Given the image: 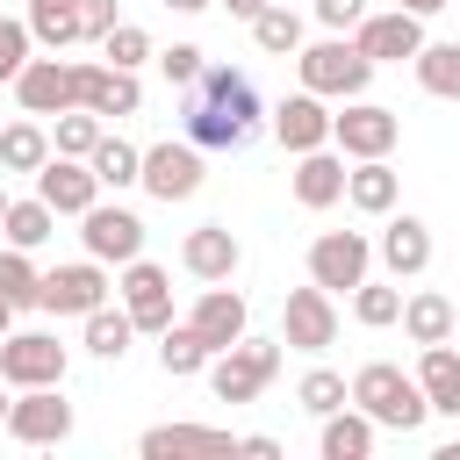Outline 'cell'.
Returning <instances> with one entry per match:
<instances>
[{
  "mask_svg": "<svg viewBox=\"0 0 460 460\" xmlns=\"http://www.w3.org/2000/svg\"><path fill=\"white\" fill-rule=\"evenodd\" d=\"M187 137L201 151H244L259 137V86L230 65H201V79L187 86Z\"/></svg>",
  "mask_w": 460,
  "mask_h": 460,
  "instance_id": "6da1fadb",
  "label": "cell"
},
{
  "mask_svg": "<svg viewBox=\"0 0 460 460\" xmlns=\"http://www.w3.org/2000/svg\"><path fill=\"white\" fill-rule=\"evenodd\" d=\"M352 402H359L381 431H417V424L431 417L424 381H417V374H402L395 359H367V367L352 374Z\"/></svg>",
  "mask_w": 460,
  "mask_h": 460,
  "instance_id": "7a4b0ae2",
  "label": "cell"
},
{
  "mask_svg": "<svg viewBox=\"0 0 460 460\" xmlns=\"http://www.w3.org/2000/svg\"><path fill=\"white\" fill-rule=\"evenodd\" d=\"M295 72H302V86L323 93V101H359L367 79H374V58H367L352 36H323V43L295 50Z\"/></svg>",
  "mask_w": 460,
  "mask_h": 460,
  "instance_id": "3957f363",
  "label": "cell"
},
{
  "mask_svg": "<svg viewBox=\"0 0 460 460\" xmlns=\"http://www.w3.org/2000/svg\"><path fill=\"white\" fill-rule=\"evenodd\" d=\"M273 374H280V345H273V338H237L230 352L208 359V388H216V402H252Z\"/></svg>",
  "mask_w": 460,
  "mask_h": 460,
  "instance_id": "277c9868",
  "label": "cell"
},
{
  "mask_svg": "<svg viewBox=\"0 0 460 460\" xmlns=\"http://www.w3.org/2000/svg\"><path fill=\"white\" fill-rule=\"evenodd\" d=\"M395 137H402V115L395 108H381V101H345L338 115H331V144L345 151V158H388L395 151Z\"/></svg>",
  "mask_w": 460,
  "mask_h": 460,
  "instance_id": "5b68a950",
  "label": "cell"
},
{
  "mask_svg": "<svg viewBox=\"0 0 460 460\" xmlns=\"http://www.w3.org/2000/svg\"><path fill=\"white\" fill-rule=\"evenodd\" d=\"M79 244H86V259H101V266H129V259H144V216L122 208V201H93V208L79 216Z\"/></svg>",
  "mask_w": 460,
  "mask_h": 460,
  "instance_id": "8992f818",
  "label": "cell"
},
{
  "mask_svg": "<svg viewBox=\"0 0 460 460\" xmlns=\"http://www.w3.org/2000/svg\"><path fill=\"white\" fill-rule=\"evenodd\" d=\"M14 101H22V115H65V108H79V58H29L22 72H14Z\"/></svg>",
  "mask_w": 460,
  "mask_h": 460,
  "instance_id": "52a82bcc",
  "label": "cell"
},
{
  "mask_svg": "<svg viewBox=\"0 0 460 460\" xmlns=\"http://www.w3.org/2000/svg\"><path fill=\"white\" fill-rule=\"evenodd\" d=\"M280 345H295V352H331L338 345V302H331V288H288V302H280Z\"/></svg>",
  "mask_w": 460,
  "mask_h": 460,
  "instance_id": "ba28073f",
  "label": "cell"
},
{
  "mask_svg": "<svg viewBox=\"0 0 460 460\" xmlns=\"http://www.w3.org/2000/svg\"><path fill=\"white\" fill-rule=\"evenodd\" d=\"M0 381L7 388H65V345L50 331H14L0 338Z\"/></svg>",
  "mask_w": 460,
  "mask_h": 460,
  "instance_id": "9c48e42d",
  "label": "cell"
},
{
  "mask_svg": "<svg viewBox=\"0 0 460 460\" xmlns=\"http://www.w3.org/2000/svg\"><path fill=\"white\" fill-rule=\"evenodd\" d=\"M367 266H374V237H367V230H323V237L309 244V280L331 288V295L359 288Z\"/></svg>",
  "mask_w": 460,
  "mask_h": 460,
  "instance_id": "30bf717a",
  "label": "cell"
},
{
  "mask_svg": "<svg viewBox=\"0 0 460 460\" xmlns=\"http://www.w3.org/2000/svg\"><path fill=\"white\" fill-rule=\"evenodd\" d=\"M108 266L101 259H72V266H58V273H43V288H36V309H50V316H93L101 302H108Z\"/></svg>",
  "mask_w": 460,
  "mask_h": 460,
  "instance_id": "8fae6325",
  "label": "cell"
},
{
  "mask_svg": "<svg viewBox=\"0 0 460 460\" xmlns=\"http://www.w3.org/2000/svg\"><path fill=\"white\" fill-rule=\"evenodd\" d=\"M7 438L22 446H65L72 438V402L58 388H14L7 402Z\"/></svg>",
  "mask_w": 460,
  "mask_h": 460,
  "instance_id": "7c38bea8",
  "label": "cell"
},
{
  "mask_svg": "<svg viewBox=\"0 0 460 460\" xmlns=\"http://www.w3.org/2000/svg\"><path fill=\"white\" fill-rule=\"evenodd\" d=\"M151 201H187L201 187V144L180 137V144H151L144 151V180H137Z\"/></svg>",
  "mask_w": 460,
  "mask_h": 460,
  "instance_id": "4fadbf2b",
  "label": "cell"
},
{
  "mask_svg": "<svg viewBox=\"0 0 460 460\" xmlns=\"http://www.w3.org/2000/svg\"><path fill=\"white\" fill-rule=\"evenodd\" d=\"M115 295H122V309L137 316V331H165V323H172V273H165V266L129 259L122 280H115Z\"/></svg>",
  "mask_w": 460,
  "mask_h": 460,
  "instance_id": "5bb4252c",
  "label": "cell"
},
{
  "mask_svg": "<svg viewBox=\"0 0 460 460\" xmlns=\"http://www.w3.org/2000/svg\"><path fill=\"white\" fill-rule=\"evenodd\" d=\"M352 43H359L374 65H402V58H417V50H424V14H410V7L367 14V22L352 29Z\"/></svg>",
  "mask_w": 460,
  "mask_h": 460,
  "instance_id": "9a60e30c",
  "label": "cell"
},
{
  "mask_svg": "<svg viewBox=\"0 0 460 460\" xmlns=\"http://www.w3.org/2000/svg\"><path fill=\"white\" fill-rule=\"evenodd\" d=\"M36 194H43L58 216H86V208L101 201V172H93L86 158H65V151H50V158H43V172H36Z\"/></svg>",
  "mask_w": 460,
  "mask_h": 460,
  "instance_id": "2e32d148",
  "label": "cell"
},
{
  "mask_svg": "<svg viewBox=\"0 0 460 460\" xmlns=\"http://www.w3.org/2000/svg\"><path fill=\"white\" fill-rule=\"evenodd\" d=\"M187 323L201 331V345H208V352H230V345L244 338V295H237L230 280H208V288L194 295Z\"/></svg>",
  "mask_w": 460,
  "mask_h": 460,
  "instance_id": "e0dca14e",
  "label": "cell"
},
{
  "mask_svg": "<svg viewBox=\"0 0 460 460\" xmlns=\"http://www.w3.org/2000/svg\"><path fill=\"white\" fill-rule=\"evenodd\" d=\"M273 137H280V151H295V158H302V151H323V144H331V108H323V93H309V86L288 93V101L273 108Z\"/></svg>",
  "mask_w": 460,
  "mask_h": 460,
  "instance_id": "ac0fdd59",
  "label": "cell"
},
{
  "mask_svg": "<svg viewBox=\"0 0 460 460\" xmlns=\"http://www.w3.org/2000/svg\"><path fill=\"white\" fill-rule=\"evenodd\" d=\"M79 108L122 122V115L144 108V86H137V72H122V65H79Z\"/></svg>",
  "mask_w": 460,
  "mask_h": 460,
  "instance_id": "d6986e66",
  "label": "cell"
},
{
  "mask_svg": "<svg viewBox=\"0 0 460 460\" xmlns=\"http://www.w3.org/2000/svg\"><path fill=\"white\" fill-rule=\"evenodd\" d=\"M381 266L395 273V280H417L424 266H431V223L424 216H388V230H381Z\"/></svg>",
  "mask_w": 460,
  "mask_h": 460,
  "instance_id": "ffe728a7",
  "label": "cell"
},
{
  "mask_svg": "<svg viewBox=\"0 0 460 460\" xmlns=\"http://www.w3.org/2000/svg\"><path fill=\"white\" fill-rule=\"evenodd\" d=\"M180 266H187L194 280H230V273L244 266V252H237L230 223H201V230H187V244H180Z\"/></svg>",
  "mask_w": 460,
  "mask_h": 460,
  "instance_id": "44dd1931",
  "label": "cell"
},
{
  "mask_svg": "<svg viewBox=\"0 0 460 460\" xmlns=\"http://www.w3.org/2000/svg\"><path fill=\"white\" fill-rule=\"evenodd\" d=\"M345 172H352L345 151H331V144H323V151H302V158H295V201H302V208L345 201Z\"/></svg>",
  "mask_w": 460,
  "mask_h": 460,
  "instance_id": "7402d4cb",
  "label": "cell"
},
{
  "mask_svg": "<svg viewBox=\"0 0 460 460\" xmlns=\"http://www.w3.org/2000/svg\"><path fill=\"white\" fill-rule=\"evenodd\" d=\"M417 381H424V395H431V417H460V345H453V338H446V345H424Z\"/></svg>",
  "mask_w": 460,
  "mask_h": 460,
  "instance_id": "603a6c76",
  "label": "cell"
},
{
  "mask_svg": "<svg viewBox=\"0 0 460 460\" xmlns=\"http://www.w3.org/2000/svg\"><path fill=\"white\" fill-rule=\"evenodd\" d=\"M395 165L388 158H352V172H345V201L359 208V216H388L395 208Z\"/></svg>",
  "mask_w": 460,
  "mask_h": 460,
  "instance_id": "cb8c5ba5",
  "label": "cell"
},
{
  "mask_svg": "<svg viewBox=\"0 0 460 460\" xmlns=\"http://www.w3.org/2000/svg\"><path fill=\"white\" fill-rule=\"evenodd\" d=\"M453 323H460V309H453L438 288L402 295V331H410V345H446V338H453Z\"/></svg>",
  "mask_w": 460,
  "mask_h": 460,
  "instance_id": "d4e9b609",
  "label": "cell"
},
{
  "mask_svg": "<svg viewBox=\"0 0 460 460\" xmlns=\"http://www.w3.org/2000/svg\"><path fill=\"white\" fill-rule=\"evenodd\" d=\"M374 431H381V424L352 402V410H331V417H323V438H316V446H323V460H367V453H374Z\"/></svg>",
  "mask_w": 460,
  "mask_h": 460,
  "instance_id": "484cf974",
  "label": "cell"
},
{
  "mask_svg": "<svg viewBox=\"0 0 460 460\" xmlns=\"http://www.w3.org/2000/svg\"><path fill=\"white\" fill-rule=\"evenodd\" d=\"M137 446H144L151 460H158V453H237V438L216 431V424H151Z\"/></svg>",
  "mask_w": 460,
  "mask_h": 460,
  "instance_id": "4316f807",
  "label": "cell"
},
{
  "mask_svg": "<svg viewBox=\"0 0 460 460\" xmlns=\"http://www.w3.org/2000/svg\"><path fill=\"white\" fill-rule=\"evenodd\" d=\"M58 144H50V129L29 115V122H0V172H43V158H50Z\"/></svg>",
  "mask_w": 460,
  "mask_h": 460,
  "instance_id": "83f0119b",
  "label": "cell"
},
{
  "mask_svg": "<svg viewBox=\"0 0 460 460\" xmlns=\"http://www.w3.org/2000/svg\"><path fill=\"white\" fill-rule=\"evenodd\" d=\"M208 359H216V352L201 345V331H194V323H165V331H158V367H165L172 381L208 374Z\"/></svg>",
  "mask_w": 460,
  "mask_h": 460,
  "instance_id": "f1b7e54d",
  "label": "cell"
},
{
  "mask_svg": "<svg viewBox=\"0 0 460 460\" xmlns=\"http://www.w3.org/2000/svg\"><path fill=\"white\" fill-rule=\"evenodd\" d=\"M29 36H36L43 50L79 43V36H86V29H79V0H29Z\"/></svg>",
  "mask_w": 460,
  "mask_h": 460,
  "instance_id": "f546056e",
  "label": "cell"
},
{
  "mask_svg": "<svg viewBox=\"0 0 460 460\" xmlns=\"http://www.w3.org/2000/svg\"><path fill=\"white\" fill-rule=\"evenodd\" d=\"M410 65H417V86L431 101H460V43H424Z\"/></svg>",
  "mask_w": 460,
  "mask_h": 460,
  "instance_id": "4dcf8cb0",
  "label": "cell"
},
{
  "mask_svg": "<svg viewBox=\"0 0 460 460\" xmlns=\"http://www.w3.org/2000/svg\"><path fill=\"white\" fill-rule=\"evenodd\" d=\"M252 43H259L266 58H295V50H302V14H295V7H273V0H266V7L252 14Z\"/></svg>",
  "mask_w": 460,
  "mask_h": 460,
  "instance_id": "1f68e13d",
  "label": "cell"
},
{
  "mask_svg": "<svg viewBox=\"0 0 460 460\" xmlns=\"http://www.w3.org/2000/svg\"><path fill=\"white\" fill-rule=\"evenodd\" d=\"M50 230H58V208H50L43 194H29V201H7V223H0V237H7V244L36 252V244H43Z\"/></svg>",
  "mask_w": 460,
  "mask_h": 460,
  "instance_id": "d6a6232c",
  "label": "cell"
},
{
  "mask_svg": "<svg viewBox=\"0 0 460 460\" xmlns=\"http://www.w3.org/2000/svg\"><path fill=\"white\" fill-rule=\"evenodd\" d=\"M79 323H86V352H93V359H122L129 338H137V316H129V309H108V302H101L93 316H79Z\"/></svg>",
  "mask_w": 460,
  "mask_h": 460,
  "instance_id": "836d02e7",
  "label": "cell"
},
{
  "mask_svg": "<svg viewBox=\"0 0 460 460\" xmlns=\"http://www.w3.org/2000/svg\"><path fill=\"white\" fill-rule=\"evenodd\" d=\"M86 165H93V172H101V187H115V194L144 180V151H137V144H122V137H101Z\"/></svg>",
  "mask_w": 460,
  "mask_h": 460,
  "instance_id": "e575fe53",
  "label": "cell"
},
{
  "mask_svg": "<svg viewBox=\"0 0 460 460\" xmlns=\"http://www.w3.org/2000/svg\"><path fill=\"white\" fill-rule=\"evenodd\" d=\"M295 402H302L309 417H331V410H345V402H352V381H345V374H331V367H309V374L295 381Z\"/></svg>",
  "mask_w": 460,
  "mask_h": 460,
  "instance_id": "d590c367",
  "label": "cell"
},
{
  "mask_svg": "<svg viewBox=\"0 0 460 460\" xmlns=\"http://www.w3.org/2000/svg\"><path fill=\"white\" fill-rule=\"evenodd\" d=\"M352 316H359L367 331L402 323V288H388V280H359V288H352Z\"/></svg>",
  "mask_w": 460,
  "mask_h": 460,
  "instance_id": "8d00e7d4",
  "label": "cell"
},
{
  "mask_svg": "<svg viewBox=\"0 0 460 460\" xmlns=\"http://www.w3.org/2000/svg\"><path fill=\"white\" fill-rule=\"evenodd\" d=\"M108 129H101V115L93 108H65L58 115V129H50V144L65 151V158H93V144H101Z\"/></svg>",
  "mask_w": 460,
  "mask_h": 460,
  "instance_id": "74e56055",
  "label": "cell"
},
{
  "mask_svg": "<svg viewBox=\"0 0 460 460\" xmlns=\"http://www.w3.org/2000/svg\"><path fill=\"white\" fill-rule=\"evenodd\" d=\"M36 288H43L36 259H29L22 244H0V295H7L14 309H29V302H36Z\"/></svg>",
  "mask_w": 460,
  "mask_h": 460,
  "instance_id": "f35d334b",
  "label": "cell"
},
{
  "mask_svg": "<svg viewBox=\"0 0 460 460\" xmlns=\"http://www.w3.org/2000/svg\"><path fill=\"white\" fill-rule=\"evenodd\" d=\"M101 58H108V65H122V72H137V65H144V58H158V50H151V36H144L137 22H115V29L101 36Z\"/></svg>",
  "mask_w": 460,
  "mask_h": 460,
  "instance_id": "ab89813d",
  "label": "cell"
},
{
  "mask_svg": "<svg viewBox=\"0 0 460 460\" xmlns=\"http://www.w3.org/2000/svg\"><path fill=\"white\" fill-rule=\"evenodd\" d=\"M29 50H36L29 22H7V14H0V86H14V72L29 65Z\"/></svg>",
  "mask_w": 460,
  "mask_h": 460,
  "instance_id": "60d3db41",
  "label": "cell"
},
{
  "mask_svg": "<svg viewBox=\"0 0 460 460\" xmlns=\"http://www.w3.org/2000/svg\"><path fill=\"white\" fill-rule=\"evenodd\" d=\"M158 72H165V79L187 93V86L201 79V43H172V50H158Z\"/></svg>",
  "mask_w": 460,
  "mask_h": 460,
  "instance_id": "b9f144b4",
  "label": "cell"
},
{
  "mask_svg": "<svg viewBox=\"0 0 460 460\" xmlns=\"http://www.w3.org/2000/svg\"><path fill=\"white\" fill-rule=\"evenodd\" d=\"M316 22H323L331 36H345V29L367 22V0H316Z\"/></svg>",
  "mask_w": 460,
  "mask_h": 460,
  "instance_id": "7bdbcfd3",
  "label": "cell"
},
{
  "mask_svg": "<svg viewBox=\"0 0 460 460\" xmlns=\"http://www.w3.org/2000/svg\"><path fill=\"white\" fill-rule=\"evenodd\" d=\"M115 22H122V14H115V0H79V29H86L93 43H101V36L115 29Z\"/></svg>",
  "mask_w": 460,
  "mask_h": 460,
  "instance_id": "ee69618b",
  "label": "cell"
},
{
  "mask_svg": "<svg viewBox=\"0 0 460 460\" xmlns=\"http://www.w3.org/2000/svg\"><path fill=\"white\" fill-rule=\"evenodd\" d=\"M237 453H252V460H273V453H280V446H273V438H266V431H252V438H237Z\"/></svg>",
  "mask_w": 460,
  "mask_h": 460,
  "instance_id": "f6af8a7d",
  "label": "cell"
},
{
  "mask_svg": "<svg viewBox=\"0 0 460 460\" xmlns=\"http://www.w3.org/2000/svg\"><path fill=\"white\" fill-rule=\"evenodd\" d=\"M216 7H230V14H237V22H252V14H259V7H266V0H216Z\"/></svg>",
  "mask_w": 460,
  "mask_h": 460,
  "instance_id": "bcb514c9",
  "label": "cell"
},
{
  "mask_svg": "<svg viewBox=\"0 0 460 460\" xmlns=\"http://www.w3.org/2000/svg\"><path fill=\"white\" fill-rule=\"evenodd\" d=\"M395 7H410V14H438V7H453V0H395Z\"/></svg>",
  "mask_w": 460,
  "mask_h": 460,
  "instance_id": "7dc6e473",
  "label": "cell"
},
{
  "mask_svg": "<svg viewBox=\"0 0 460 460\" xmlns=\"http://www.w3.org/2000/svg\"><path fill=\"white\" fill-rule=\"evenodd\" d=\"M172 14H201V7H216V0H165Z\"/></svg>",
  "mask_w": 460,
  "mask_h": 460,
  "instance_id": "c3c4849f",
  "label": "cell"
},
{
  "mask_svg": "<svg viewBox=\"0 0 460 460\" xmlns=\"http://www.w3.org/2000/svg\"><path fill=\"white\" fill-rule=\"evenodd\" d=\"M7 201H14V194H7V172H0V223H7Z\"/></svg>",
  "mask_w": 460,
  "mask_h": 460,
  "instance_id": "681fc988",
  "label": "cell"
},
{
  "mask_svg": "<svg viewBox=\"0 0 460 460\" xmlns=\"http://www.w3.org/2000/svg\"><path fill=\"white\" fill-rule=\"evenodd\" d=\"M7 316H14V302H7V295H0V338H7Z\"/></svg>",
  "mask_w": 460,
  "mask_h": 460,
  "instance_id": "f907efd6",
  "label": "cell"
},
{
  "mask_svg": "<svg viewBox=\"0 0 460 460\" xmlns=\"http://www.w3.org/2000/svg\"><path fill=\"white\" fill-rule=\"evenodd\" d=\"M0 388H7V381H0ZM0 424H7V395H0Z\"/></svg>",
  "mask_w": 460,
  "mask_h": 460,
  "instance_id": "816d5d0a",
  "label": "cell"
},
{
  "mask_svg": "<svg viewBox=\"0 0 460 460\" xmlns=\"http://www.w3.org/2000/svg\"><path fill=\"white\" fill-rule=\"evenodd\" d=\"M453 345H460V323H453Z\"/></svg>",
  "mask_w": 460,
  "mask_h": 460,
  "instance_id": "f5cc1de1",
  "label": "cell"
}]
</instances>
